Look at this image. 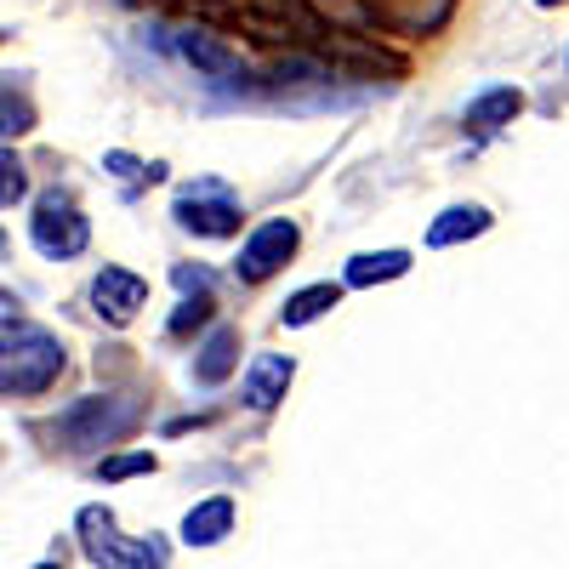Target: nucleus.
Returning <instances> with one entry per match:
<instances>
[{"label": "nucleus", "mask_w": 569, "mask_h": 569, "mask_svg": "<svg viewBox=\"0 0 569 569\" xmlns=\"http://www.w3.org/2000/svg\"><path fill=\"white\" fill-rule=\"evenodd\" d=\"M63 370H69V353L52 330L7 319V337H0V393L7 399H40L46 388H58Z\"/></svg>", "instance_id": "1"}, {"label": "nucleus", "mask_w": 569, "mask_h": 569, "mask_svg": "<svg viewBox=\"0 0 569 569\" xmlns=\"http://www.w3.org/2000/svg\"><path fill=\"white\" fill-rule=\"evenodd\" d=\"M137 427H142V399H131V393H86L52 421V439L74 456H91V450L120 445L126 433H137Z\"/></svg>", "instance_id": "2"}, {"label": "nucleus", "mask_w": 569, "mask_h": 569, "mask_svg": "<svg viewBox=\"0 0 569 569\" xmlns=\"http://www.w3.org/2000/svg\"><path fill=\"white\" fill-rule=\"evenodd\" d=\"M74 541H80V552L98 563V569H166V541L160 536H137V541H126L120 536V525H114V512L109 507H80V518H74Z\"/></svg>", "instance_id": "3"}, {"label": "nucleus", "mask_w": 569, "mask_h": 569, "mask_svg": "<svg viewBox=\"0 0 569 569\" xmlns=\"http://www.w3.org/2000/svg\"><path fill=\"white\" fill-rule=\"evenodd\" d=\"M29 240L40 257H52V262H69L91 246V222L80 217L74 194L69 188H46V194L34 200V217H29Z\"/></svg>", "instance_id": "4"}, {"label": "nucleus", "mask_w": 569, "mask_h": 569, "mask_svg": "<svg viewBox=\"0 0 569 569\" xmlns=\"http://www.w3.org/2000/svg\"><path fill=\"white\" fill-rule=\"evenodd\" d=\"M171 217H177V228H188V233H200V240H228V233H240V200L228 194L222 182H188L182 194H177V206H171Z\"/></svg>", "instance_id": "5"}, {"label": "nucleus", "mask_w": 569, "mask_h": 569, "mask_svg": "<svg viewBox=\"0 0 569 569\" xmlns=\"http://www.w3.org/2000/svg\"><path fill=\"white\" fill-rule=\"evenodd\" d=\"M297 246H302V228H297L291 217L262 222L251 240L240 246V257H233V279H240V284H262V279H273L284 262L297 257Z\"/></svg>", "instance_id": "6"}, {"label": "nucleus", "mask_w": 569, "mask_h": 569, "mask_svg": "<svg viewBox=\"0 0 569 569\" xmlns=\"http://www.w3.org/2000/svg\"><path fill=\"white\" fill-rule=\"evenodd\" d=\"M240 23L257 40H313L319 34V12L308 0H246Z\"/></svg>", "instance_id": "7"}, {"label": "nucleus", "mask_w": 569, "mask_h": 569, "mask_svg": "<svg viewBox=\"0 0 569 569\" xmlns=\"http://www.w3.org/2000/svg\"><path fill=\"white\" fill-rule=\"evenodd\" d=\"M142 302H149V279L131 268H103L91 279V313L103 325H131L142 313Z\"/></svg>", "instance_id": "8"}, {"label": "nucleus", "mask_w": 569, "mask_h": 569, "mask_svg": "<svg viewBox=\"0 0 569 569\" xmlns=\"http://www.w3.org/2000/svg\"><path fill=\"white\" fill-rule=\"evenodd\" d=\"M177 58L194 69V74H206V80H240V74H246L240 52H233V46H222L217 34H206V29H182V34H177Z\"/></svg>", "instance_id": "9"}, {"label": "nucleus", "mask_w": 569, "mask_h": 569, "mask_svg": "<svg viewBox=\"0 0 569 569\" xmlns=\"http://www.w3.org/2000/svg\"><path fill=\"white\" fill-rule=\"evenodd\" d=\"M233 370H240V330H233V325H211L206 342L194 348V382L200 388H222Z\"/></svg>", "instance_id": "10"}, {"label": "nucleus", "mask_w": 569, "mask_h": 569, "mask_svg": "<svg viewBox=\"0 0 569 569\" xmlns=\"http://www.w3.org/2000/svg\"><path fill=\"white\" fill-rule=\"evenodd\" d=\"M370 7L393 34H433L456 12V0H370Z\"/></svg>", "instance_id": "11"}, {"label": "nucleus", "mask_w": 569, "mask_h": 569, "mask_svg": "<svg viewBox=\"0 0 569 569\" xmlns=\"http://www.w3.org/2000/svg\"><path fill=\"white\" fill-rule=\"evenodd\" d=\"M291 376H297V359H291V353H262V359L246 370L240 399H246L251 410H273V405L284 399V388H291Z\"/></svg>", "instance_id": "12"}, {"label": "nucleus", "mask_w": 569, "mask_h": 569, "mask_svg": "<svg viewBox=\"0 0 569 569\" xmlns=\"http://www.w3.org/2000/svg\"><path fill=\"white\" fill-rule=\"evenodd\" d=\"M518 109H525V91H518V86H490V91H479V98L467 103L461 126H467L472 137H490V131L512 126V120H518Z\"/></svg>", "instance_id": "13"}, {"label": "nucleus", "mask_w": 569, "mask_h": 569, "mask_svg": "<svg viewBox=\"0 0 569 569\" xmlns=\"http://www.w3.org/2000/svg\"><path fill=\"white\" fill-rule=\"evenodd\" d=\"M222 536H233V496H206L200 507H188V518H182L188 547H217Z\"/></svg>", "instance_id": "14"}, {"label": "nucleus", "mask_w": 569, "mask_h": 569, "mask_svg": "<svg viewBox=\"0 0 569 569\" xmlns=\"http://www.w3.org/2000/svg\"><path fill=\"white\" fill-rule=\"evenodd\" d=\"M479 233H490V211L485 206H450V211L433 217V228H427V246L450 251L461 240H479Z\"/></svg>", "instance_id": "15"}, {"label": "nucleus", "mask_w": 569, "mask_h": 569, "mask_svg": "<svg viewBox=\"0 0 569 569\" xmlns=\"http://www.w3.org/2000/svg\"><path fill=\"white\" fill-rule=\"evenodd\" d=\"M410 273V251H359L342 273V284L353 291H370V284H388V279H405Z\"/></svg>", "instance_id": "16"}, {"label": "nucleus", "mask_w": 569, "mask_h": 569, "mask_svg": "<svg viewBox=\"0 0 569 569\" xmlns=\"http://www.w3.org/2000/svg\"><path fill=\"white\" fill-rule=\"evenodd\" d=\"M337 302H342V284H330V279H319V284H302L297 297H284V308H279V325L302 330V325L325 319V313L337 308Z\"/></svg>", "instance_id": "17"}, {"label": "nucleus", "mask_w": 569, "mask_h": 569, "mask_svg": "<svg viewBox=\"0 0 569 569\" xmlns=\"http://www.w3.org/2000/svg\"><path fill=\"white\" fill-rule=\"evenodd\" d=\"M268 80H279V86H319V80H330V69H325L313 52H284V58L268 69Z\"/></svg>", "instance_id": "18"}, {"label": "nucleus", "mask_w": 569, "mask_h": 569, "mask_svg": "<svg viewBox=\"0 0 569 569\" xmlns=\"http://www.w3.org/2000/svg\"><path fill=\"white\" fill-rule=\"evenodd\" d=\"M0 131H7V142L12 137H23V131H34V109H29V98L7 80V91H0Z\"/></svg>", "instance_id": "19"}, {"label": "nucleus", "mask_w": 569, "mask_h": 569, "mask_svg": "<svg viewBox=\"0 0 569 569\" xmlns=\"http://www.w3.org/2000/svg\"><path fill=\"white\" fill-rule=\"evenodd\" d=\"M211 313H217L211 291H206V297H182V302H177V313H171V325H166V337H188V330L211 325Z\"/></svg>", "instance_id": "20"}, {"label": "nucleus", "mask_w": 569, "mask_h": 569, "mask_svg": "<svg viewBox=\"0 0 569 569\" xmlns=\"http://www.w3.org/2000/svg\"><path fill=\"white\" fill-rule=\"evenodd\" d=\"M103 166H109L126 188H137V182H160V177H166V166H160V160H154V166H142V160H131L126 149H109V154H103Z\"/></svg>", "instance_id": "21"}, {"label": "nucleus", "mask_w": 569, "mask_h": 569, "mask_svg": "<svg viewBox=\"0 0 569 569\" xmlns=\"http://www.w3.org/2000/svg\"><path fill=\"white\" fill-rule=\"evenodd\" d=\"M23 194H29V177H23V160L12 154V142H7V154H0V206L12 211Z\"/></svg>", "instance_id": "22"}, {"label": "nucleus", "mask_w": 569, "mask_h": 569, "mask_svg": "<svg viewBox=\"0 0 569 569\" xmlns=\"http://www.w3.org/2000/svg\"><path fill=\"white\" fill-rule=\"evenodd\" d=\"M154 467H160L154 450H126V456H109L98 472H103L109 485H120V479H137V472H154Z\"/></svg>", "instance_id": "23"}, {"label": "nucleus", "mask_w": 569, "mask_h": 569, "mask_svg": "<svg viewBox=\"0 0 569 569\" xmlns=\"http://www.w3.org/2000/svg\"><path fill=\"white\" fill-rule=\"evenodd\" d=\"M325 18H337L342 29H370L376 23V7H365V0H319Z\"/></svg>", "instance_id": "24"}, {"label": "nucleus", "mask_w": 569, "mask_h": 569, "mask_svg": "<svg viewBox=\"0 0 569 569\" xmlns=\"http://www.w3.org/2000/svg\"><path fill=\"white\" fill-rule=\"evenodd\" d=\"M171 279H177V291H182V297H206V291H211V268H188V262H177Z\"/></svg>", "instance_id": "25"}, {"label": "nucleus", "mask_w": 569, "mask_h": 569, "mask_svg": "<svg viewBox=\"0 0 569 569\" xmlns=\"http://www.w3.org/2000/svg\"><path fill=\"white\" fill-rule=\"evenodd\" d=\"M34 569H63V563H34Z\"/></svg>", "instance_id": "26"}, {"label": "nucleus", "mask_w": 569, "mask_h": 569, "mask_svg": "<svg viewBox=\"0 0 569 569\" xmlns=\"http://www.w3.org/2000/svg\"><path fill=\"white\" fill-rule=\"evenodd\" d=\"M536 7H558V0H536Z\"/></svg>", "instance_id": "27"}]
</instances>
